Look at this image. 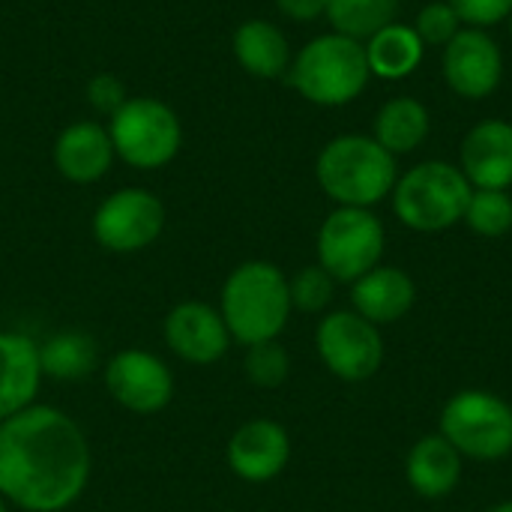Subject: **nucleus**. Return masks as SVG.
Masks as SVG:
<instances>
[{"label": "nucleus", "instance_id": "obj_1", "mask_svg": "<svg viewBox=\"0 0 512 512\" xmlns=\"http://www.w3.org/2000/svg\"><path fill=\"white\" fill-rule=\"evenodd\" d=\"M93 468L81 426L60 408L30 405L0 423V498L24 512L69 510Z\"/></svg>", "mask_w": 512, "mask_h": 512}, {"label": "nucleus", "instance_id": "obj_2", "mask_svg": "<svg viewBox=\"0 0 512 512\" xmlns=\"http://www.w3.org/2000/svg\"><path fill=\"white\" fill-rule=\"evenodd\" d=\"M219 312L237 345L252 348L279 339L294 312L288 276L270 261L237 264L222 285Z\"/></svg>", "mask_w": 512, "mask_h": 512}, {"label": "nucleus", "instance_id": "obj_3", "mask_svg": "<svg viewBox=\"0 0 512 512\" xmlns=\"http://www.w3.org/2000/svg\"><path fill=\"white\" fill-rule=\"evenodd\" d=\"M315 177L321 192L336 207L372 210L393 195L399 180L396 156L387 153L372 135H336L327 141L315 162Z\"/></svg>", "mask_w": 512, "mask_h": 512}, {"label": "nucleus", "instance_id": "obj_4", "mask_svg": "<svg viewBox=\"0 0 512 512\" xmlns=\"http://www.w3.org/2000/svg\"><path fill=\"white\" fill-rule=\"evenodd\" d=\"M369 60L363 42L342 33L309 39L291 60L288 81L312 105L339 108L354 102L369 84Z\"/></svg>", "mask_w": 512, "mask_h": 512}, {"label": "nucleus", "instance_id": "obj_5", "mask_svg": "<svg viewBox=\"0 0 512 512\" xmlns=\"http://www.w3.org/2000/svg\"><path fill=\"white\" fill-rule=\"evenodd\" d=\"M474 186L459 165L429 159L405 171L393 186L396 219L420 234H438L465 219Z\"/></svg>", "mask_w": 512, "mask_h": 512}, {"label": "nucleus", "instance_id": "obj_6", "mask_svg": "<svg viewBox=\"0 0 512 512\" xmlns=\"http://www.w3.org/2000/svg\"><path fill=\"white\" fill-rule=\"evenodd\" d=\"M438 432L468 462H501L512 453V405L489 390H459L447 399Z\"/></svg>", "mask_w": 512, "mask_h": 512}, {"label": "nucleus", "instance_id": "obj_7", "mask_svg": "<svg viewBox=\"0 0 512 512\" xmlns=\"http://www.w3.org/2000/svg\"><path fill=\"white\" fill-rule=\"evenodd\" d=\"M108 135L114 144V153L138 168V171H156L165 168L183 144V126L171 105L153 99V96H135L126 99L108 120Z\"/></svg>", "mask_w": 512, "mask_h": 512}, {"label": "nucleus", "instance_id": "obj_8", "mask_svg": "<svg viewBox=\"0 0 512 512\" xmlns=\"http://www.w3.org/2000/svg\"><path fill=\"white\" fill-rule=\"evenodd\" d=\"M387 231L384 222L363 207H336L318 228L315 252L318 264L336 282H357L375 270L384 258Z\"/></svg>", "mask_w": 512, "mask_h": 512}, {"label": "nucleus", "instance_id": "obj_9", "mask_svg": "<svg viewBox=\"0 0 512 512\" xmlns=\"http://www.w3.org/2000/svg\"><path fill=\"white\" fill-rule=\"evenodd\" d=\"M315 351L333 378L360 384L378 375L384 363V336L381 327H375L354 309H336L318 321Z\"/></svg>", "mask_w": 512, "mask_h": 512}, {"label": "nucleus", "instance_id": "obj_10", "mask_svg": "<svg viewBox=\"0 0 512 512\" xmlns=\"http://www.w3.org/2000/svg\"><path fill=\"white\" fill-rule=\"evenodd\" d=\"M168 213L159 195L129 186L111 192L93 213V237L114 255H132L153 246L165 231Z\"/></svg>", "mask_w": 512, "mask_h": 512}, {"label": "nucleus", "instance_id": "obj_11", "mask_svg": "<svg viewBox=\"0 0 512 512\" xmlns=\"http://www.w3.org/2000/svg\"><path fill=\"white\" fill-rule=\"evenodd\" d=\"M102 381L108 396L129 414L150 417L171 405L174 399V372L168 363L144 348H123L117 351L105 369Z\"/></svg>", "mask_w": 512, "mask_h": 512}, {"label": "nucleus", "instance_id": "obj_12", "mask_svg": "<svg viewBox=\"0 0 512 512\" xmlns=\"http://www.w3.org/2000/svg\"><path fill=\"white\" fill-rule=\"evenodd\" d=\"M444 81L462 99H486L504 78V51L483 27H462L444 45Z\"/></svg>", "mask_w": 512, "mask_h": 512}, {"label": "nucleus", "instance_id": "obj_13", "mask_svg": "<svg viewBox=\"0 0 512 512\" xmlns=\"http://www.w3.org/2000/svg\"><path fill=\"white\" fill-rule=\"evenodd\" d=\"M162 339L168 351L189 366L219 363L234 342L219 306H210L204 300L177 303L162 321Z\"/></svg>", "mask_w": 512, "mask_h": 512}, {"label": "nucleus", "instance_id": "obj_14", "mask_svg": "<svg viewBox=\"0 0 512 512\" xmlns=\"http://www.w3.org/2000/svg\"><path fill=\"white\" fill-rule=\"evenodd\" d=\"M228 468L243 483H270L291 462V435L270 417H252L234 429L225 450Z\"/></svg>", "mask_w": 512, "mask_h": 512}, {"label": "nucleus", "instance_id": "obj_15", "mask_svg": "<svg viewBox=\"0 0 512 512\" xmlns=\"http://www.w3.org/2000/svg\"><path fill=\"white\" fill-rule=\"evenodd\" d=\"M459 171L474 189H510L512 186V123L483 120L459 147Z\"/></svg>", "mask_w": 512, "mask_h": 512}, {"label": "nucleus", "instance_id": "obj_16", "mask_svg": "<svg viewBox=\"0 0 512 512\" xmlns=\"http://www.w3.org/2000/svg\"><path fill=\"white\" fill-rule=\"evenodd\" d=\"M114 159L117 153H114L108 126H99L93 120L66 126L54 141V165L60 177L78 186L102 180L111 171Z\"/></svg>", "mask_w": 512, "mask_h": 512}, {"label": "nucleus", "instance_id": "obj_17", "mask_svg": "<svg viewBox=\"0 0 512 512\" xmlns=\"http://www.w3.org/2000/svg\"><path fill=\"white\" fill-rule=\"evenodd\" d=\"M417 303V282L408 270L378 264L357 282H351V309L372 321L375 327H387L402 321Z\"/></svg>", "mask_w": 512, "mask_h": 512}, {"label": "nucleus", "instance_id": "obj_18", "mask_svg": "<svg viewBox=\"0 0 512 512\" xmlns=\"http://www.w3.org/2000/svg\"><path fill=\"white\" fill-rule=\"evenodd\" d=\"M39 345L12 330H0V423L36 405L42 387Z\"/></svg>", "mask_w": 512, "mask_h": 512}, {"label": "nucleus", "instance_id": "obj_19", "mask_svg": "<svg viewBox=\"0 0 512 512\" xmlns=\"http://www.w3.org/2000/svg\"><path fill=\"white\" fill-rule=\"evenodd\" d=\"M465 459L462 453L441 435H423L405 456V480L414 495L426 501H441L453 495L462 483Z\"/></svg>", "mask_w": 512, "mask_h": 512}, {"label": "nucleus", "instance_id": "obj_20", "mask_svg": "<svg viewBox=\"0 0 512 512\" xmlns=\"http://www.w3.org/2000/svg\"><path fill=\"white\" fill-rule=\"evenodd\" d=\"M234 57L237 63L255 75V78H264V81H273V78H282L288 75L291 69V45H288V36L273 24V21H264V18H249L243 21L237 30H234Z\"/></svg>", "mask_w": 512, "mask_h": 512}, {"label": "nucleus", "instance_id": "obj_21", "mask_svg": "<svg viewBox=\"0 0 512 512\" xmlns=\"http://www.w3.org/2000/svg\"><path fill=\"white\" fill-rule=\"evenodd\" d=\"M363 48H366L369 72L381 81H402L414 75L426 54V45L417 36L414 24H399V21L381 27L375 36L363 42Z\"/></svg>", "mask_w": 512, "mask_h": 512}, {"label": "nucleus", "instance_id": "obj_22", "mask_svg": "<svg viewBox=\"0 0 512 512\" xmlns=\"http://www.w3.org/2000/svg\"><path fill=\"white\" fill-rule=\"evenodd\" d=\"M429 129H432L429 108L414 96H396L378 108L372 138L387 153L405 156V153H414L429 138Z\"/></svg>", "mask_w": 512, "mask_h": 512}, {"label": "nucleus", "instance_id": "obj_23", "mask_svg": "<svg viewBox=\"0 0 512 512\" xmlns=\"http://www.w3.org/2000/svg\"><path fill=\"white\" fill-rule=\"evenodd\" d=\"M42 375L57 381H78L96 369V342L81 330L54 333L39 345Z\"/></svg>", "mask_w": 512, "mask_h": 512}, {"label": "nucleus", "instance_id": "obj_24", "mask_svg": "<svg viewBox=\"0 0 512 512\" xmlns=\"http://www.w3.org/2000/svg\"><path fill=\"white\" fill-rule=\"evenodd\" d=\"M399 15V0H330L327 3V21L333 24V33L351 36L357 42H366L381 27L393 24Z\"/></svg>", "mask_w": 512, "mask_h": 512}, {"label": "nucleus", "instance_id": "obj_25", "mask_svg": "<svg viewBox=\"0 0 512 512\" xmlns=\"http://www.w3.org/2000/svg\"><path fill=\"white\" fill-rule=\"evenodd\" d=\"M477 237H504L512 231V198L507 189H474L465 219Z\"/></svg>", "mask_w": 512, "mask_h": 512}, {"label": "nucleus", "instance_id": "obj_26", "mask_svg": "<svg viewBox=\"0 0 512 512\" xmlns=\"http://www.w3.org/2000/svg\"><path fill=\"white\" fill-rule=\"evenodd\" d=\"M246 378L261 387V390H276L288 381L291 375V357L288 351L279 345V339L273 342H261L246 348V360H243Z\"/></svg>", "mask_w": 512, "mask_h": 512}, {"label": "nucleus", "instance_id": "obj_27", "mask_svg": "<svg viewBox=\"0 0 512 512\" xmlns=\"http://www.w3.org/2000/svg\"><path fill=\"white\" fill-rule=\"evenodd\" d=\"M336 279L321 267V264H309L303 270H297L288 279V291H291V306L300 312H324L333 303L336 294Z\"/></svg>", "mask_w": 512, "mask_h": 512}, {"label": "nucleus", "instance_id": "obj_28", "mask_svg": "<svg viewBox=\"0 0 512 512\" xmlns=\"http://www.w3.org/2000/svg\"><path fill=\"white\" fill-rule=\"evenodd\" d=\"M414 30L423 39V45H441L444 48L462 30V18L456 15V9L447 0H432L420 9Z\"/></svg>", "mask_w": 512, "mask_h": 512}, {"label": "nucleus", "instance_id": "obj_29", "mask_svg": "<svg viewBox=\"0 0 512 512\" xmlns=\"http://www.w3.org/2000/svg\"><path fill=\"white\" fill-rule=\"evenodd\" d=\"M465 27H495L501 21H510L512 0H447Z\"/></svg>", "mask_w": 512, "mask_h": 512}, {"label": "nucleus", "instance_id": "obj_30", "mask_svg": "<svg viewBox=\"0 0 512 512\" xmlns=\"http://www.w3.org/2000/svg\"><path fill=\"white\" fill-rule=\"evenodd\" d=\"M126 99H129V96H126L123 81H120L117 75H111V72H99V75H93L90 84H87V102H90V108H96L99 114H108V117H111Z\"/></svg>", "mask_w": 512, "mask_h": 512}, {"label": "nucleus", "instance_id": "obj_31", "mask_svg": "<svg viewBox=\"0 0 512 512\" xmlns=\"http://www.w3.org/2000/svg\"><path fill=\"white\" fill-rule=\"evenodd\" d=\"M327 3L330 0H276V9L291 21L309 24V21L327 15Z\"/></svg>", "mask_w": 512, "mask_h": 512}, {"label": "nucleus", "instance_id": "obj_32", "mask_svg": "<svg viewBox=\"0 0 512 512\" xmlns=\"http://www.w3.org/2000/svg\"><path fill=\"white\" fill-rule=\"evenodd\" d=\"M486 512H512V501H501V504H495V507H489Z\"/></svg>", "mask_w": 512, "mask_h": 512}, {"label": "nucleus", "instance_id": "obj_33", "mask_svg": "<svg viewBox=\"0 0 512 512\" xmlns=\"http://www.w3.org/2000/svg\"><path fill=\"white\" fill-rule=\"evenodd\" d=\"M0 512H6V504H3V498H0Z\"/></svg>", "mask_w": 512, "mask_h": 512}, {"label": "nucleus", "instance_id": "obj_34", "mask_svg": "<svg viewBox=\"0 0 512 512\" xmlns=\"http://www.w3.org/2000/svg\"><path fill=\"white\" fill-rule=\"evenodd\" d=\"M510 36H512V15H510Z\"/></svg>", "mask_w": 512, "mask_h": 512}]
</instances>
